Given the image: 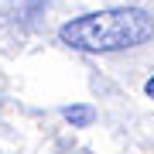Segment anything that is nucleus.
Listing matches in <instances>:
<instances>
[{"mask_svg":"<svg viewBox=\"0 0 154 154\" xmlns=\"http://www.w3.org/2000/svg\"><path fill=\"white\" fill-rule=\"evenodd\" d=\"M62 45L89 55H110V51H127L154 38V14L140 7H106L82 17H72L58 28Z\"/></svg>","mask_w":154,"mask_h":154,"instance_id":"obj_1","label":"nucleus"},{"mask_svg":"<svg viewBox=\"0 0 154 154\" xmlns=\"http://www.w3.org/2000/svg\"><path fill=\"white\" fill-rule=\"evenodd\" d=\"M62 116H65L72 127H89L96 113H93V106H65V110H62Z\"/></svg>","mask_w":154,"mask_h":154,"instance_id":"obj_2","label":"nucleus"},{"mask_svg":"<svg viewBox=\"0 0 154 154\" xmlns=\"http://www.w3.org/2000/svg\"><path fill=\"white\" fill-rule=\"evenodd\" d=\"M144 93H147V96H151V99H154V75H151V79H147V82H144Z\"/></svg>","mask_w":154,"mask_h":154,"instance_id":"obj_3","label":"nucleus"}]
</instances>
